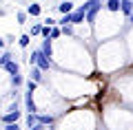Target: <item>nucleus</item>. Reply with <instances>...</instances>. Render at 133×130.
Here are the masks:
<instances>
[{
  "instance_id": "9b49d317",
  "label": "nucleus",
  "mask_w": 133,
  "mask_h": 130,
  "mask_svg": "<svg viewBox=\"0 0 133 130\" xmlns=\"http://www.w3.org/2000/svg\"><path fill=\"white\" fill-rule=\"evenodd\" d=\"M44 71H40L38 68V66H31V73H29V75H31V79H33V82H38V84H42L44 82Z\"/></svg>"
},
{
  "instance_id": "b1692460",
  "label": "nucleus",
  "mask_w": 133,
  "mask_h": 130,
  "mask_svg": "<svg viewBox=\"0 0 133 130\" xmlns=\"http://www.w3.org/2000/svg\"><path fill=\"white\" fill-rule=\"evenodd\" d=\"M40 35H42V37H49V35H51V27H49V24H42V33H40Z\"/></svg>"
},
{
  "instance_id": "9d476101",
  "label": "nucleus",
  "mask_w": 133,
  "mask_h": 130,
  "mask_svg": "<svg viewBox=\"0 0 133 130\" xmlns=\"http://www.w3.org/2000/svg\"><path fill=\"white\" fill-rule=\"evenodd\" d=\"M95 5H102V0H84V5H80V7H78V11L87 13V11H91Z\"/></svg>"
},
{
  "instance_id": "a211bd4d",
  "label": "nucleus",
  "mask_w": 133,
  "mask_h": 130,
  "mask_svg": "<svg viewBox=\"0 0 133 130\" xmlns=\"http://www.w3.org/2000/svg\"><path fill=\"white\" fill-rule=\"evenodd\" d=\"M33 124H38V112H29V115H27V126L31 128Z\"/></svg>"
},
{
  "instance_id": "f03ea898",
  "label": "nucleus",
  "mask_w": 133,
  "mask_h": 130,
  "mask_svg": "<svg viewBox=\"0 0 133 130\" xmlns=\"http://www.w3.org/2000/svg\"><path fill=\"white\" fill-rule=\"evenodd\" d=\"M20 115H22V112H20L18 108H14V110L5 112V115L0 117V121H2V124H16V121H20Z\"/></svg>"
},
{
  "instance_id": "393cba45",
  "label": "nucleus",
  "mask_w": 133,
  "mask_h": 130,
  "mask_svg": "<svg viewBox=\"0 0 133 130\" xmlns=\"http://www.w3.org/2000/svg\"><path fill=\"white\" fill-rule=\"evenodd\" d=\"M73 33V24H66V27H62V35H71Z\"/></svg>"
},
{
  "instance_id": "1a4fd4ad",
  "label": "nucleus",
  "mask_w": 133,
  "mask_h": 130,
  "mask_svg": "<svg viewBox=\"0 0 133 130\" xmlns=\"http://www.w3.org/2000/svg\"><path fill=\"white\" fill-rule=\"evenodd\" d=\"M38 124L53 126V124H56V117H53V115H44V112H38Z\"/></svg>"
},
{
  "instance_id": "2eb2a0df",
  "label": "nucleus",
  "mask_w": 133,
  "mask_h": 130,
  "mask_svg": "<svg viewBox=\"0 0 133 130\" xmlns=\"http://www.w3.org/2000/svg\"><path fill=\"white\" fill-rule=\"evenodd\" d=\"M29 42H31V35H29V33H22V35L18 37V44H20V49H27V47H29Z\"/></svg>"
},
{
  "instance_id": "f257e3e1",
  "label": "nucleus",
  "mask_w": 133,
  "mask_h": 130,
  "mask_svg": "<svg viewBox=\"0 0 133 130\" xmlns=\"http://www.w3.org/2000/svg\"><path fill=\"white\" fill-rule=\"evenodd\" d=\"M29 64H31V66H38L40 71H51V68H53L51 57L42 55L40 49H33V51H31V55H29Z\"/></svg>"
},
{
  "instance_id": "5701e85b",
  "label": "nucleus",
  "mask_w": 133,
  "mask_h": 130,
  "mask_svg": "<svg viewBox=\"0 0 133 130\" xmlns=\"http://www.w3.org/2000/svg\"><path fill=\"white\" fill-rule=\"evenodd\" d=\"M2 128H5V130H22V128H20V124H18V121H16V124H5Z\"/></svg>"
},
{
  "instance_id": "39448f33",
  "label": "nucleus",
  "mask_w": 133,
  "mask_h": 130,
  "mask_svg": "<svg viewBox=\"0 0 133 130\" xmlns=\"http://www.w3.org/2000/svg\"><path fill=\"white\" fill-rule=\"evenodd\" d=\"M40 51H42V55H47V57H51V55H53V44H51V37H42Z\"/></svg>"
},
{
  "instance_id": "ddd939ff",
  "label": "nucleus",
  "mask_w": 133,
  "mask_h": 130,
  "mask_svg": "<svg viewBox=\"0 0 133 130\" xmlns=\"http://www.w3.org/2000/svg\"><path fill=\"white\" fill-rule=\"evenodd\" d=\"M104 9L111 11V13H118V11H120V0H107V2H104Z\"/></svg>"
},
{
  "instance_id": "4468645a",
  "label": "nucleus",
  "mask_w": 133,
  "mask_h": 130,
  "mask_svg": "<svg viewBox=\"0 0 133 130\" xmlns=\"http://www.w3.org/2000/svg\"><path fill=\"white\" fill-rule=\"evenodd\" d=\"M80 22H84V13L78 11V9H73L71 11V24H80Z\"/></svg>"
},
{
  "instance_id": "dca6fc26",
  "label": "nucleus",
  "mask_w": 133,
  "mask_h": 130,
  "mask_svg": "<svg viewBox=\"0 0 133 130\" xmlns=\"http://www.w3.org/2000/svg\"><path fill=\"white\" fill-rule=\"evenodd\" d=\"M11 84H14V88H20V86L24 84V77H22V73L14 75V77H11Z\"/></svg>"
},
{
  "instance_id": "20e7f679",
  "label": "nucleus",
  "mask_w": 133,
  "mask_h": 130,
  "mask_svg": "<svg viewBox=\"0 0 133 130\" xmlns=\"http://www.w3.org/2000/svg\"><path fill=\"white\" fill-rule=\"evenodd\" d=\"M2 68H5L7 73H9V77H14V75H18V73H20V62H16V60H9L5 66H2Z\"/></svg>"
},
{
  "instance_id": "0eeeda50",
  "label": "nucleus",
  "mask_w": 133,
  "mask_h": 130,
  "mask_svg": "<svg viewBox=\"0 0 133 130\" xmlns=\"http://www.w3.org/2000/svg\"><path fill=\"white\" fill-rule=\"evenodd\" d=\"M120 11H122L124 18H129L133 11V0H120Z\"/></svg>"
},
{
  "instance_id": "6e6552de",
  "label": "nucleus",
  "mask_w": 133,
  "mask_h": 130,
  "mask_svg": "<svg viewBox=\"0 0 133 130\" xmlns=\"http://www.w3.org/2000/svg\"><path fill=\"white\" fill-rule=\"evenodd\" d=\"M73 9H76V5H73L71 0H62L60 5H58V11H60V13H71Z\"/></svg>"
},
{
  "instance_id": "aec40b11",
  "label": "nucleus",
  "mask_w": 133,
  "mask_h": 130,
  "mask_svg": "<svg viewBox=\"0 0 133 130\" xmlns=\"http://www.w3.org/2000/svg\"><path fill=\"white\" fill-rule=\"evenodd\" d=\"M27 18H29L27 11H18V13H16V20H18L20 24H27Z\"/></svg>"
},
{
  "instance_id": "6ab92c4d",
  "label": "nucleus",
  "mask_w": 133,
  "mask_h": 130,
  "mask_svg": "<svg viewBox=\"0 0 133 130\" xmlns=\"http://www.w3.org/2000/svg\"><path fill=\"white\" fill-rule=\"evenodd\" d=\"M60 27H66V24H71V13H62V18L58 20Z\"/></svg>"
},
{
  "instance_id": "423d86ee",
  "label": "nucleus",
  "mask_w": 133,
  "mask_h": 130,
  "mask_svg": "<svg viewBox=\"0 0 133 130\" xmlns=\"http://www.w3.org/2000/svg\"><path fill=\"white\" fill-rule=\"evenodd\" d=\"M100 11H102V5H95V7H93L91 11H87V13H84V22L93 24V22H95V18H98V13H100Z\"/></svg>"
},
{
  "instance_id": "4be33fe9",
  "label": "nucleus",
  "mask_w": 133,
  "mask_h": 130,
  "mask_svg": "<svg viewBox=\"0 0 133 130\" xmlns=\"http://www.w3.org/2000/svg\"><path fill=\"white\" fill-rule=\"evenodd\" d=\"M40 33H42V24L36 22V24L31 27V35H40Z\"/></svg>"
},
{
  "instance_id": "f8f14e48",
  "label": "nucleus",
  "mask_w": 133,
  "mask_h": 130,
  "mask_svg": "<svg viewBox=\"0 0 133 130\" xmlns=\"http://www.w3.org/2000/svg\"><path fill=\"white\" fill-rule=\"evenodd\" d=\"M27 13H29V16H31V18H38V16H40V13H42V7H40V5H38V2H31V5H29V7H27Z\"/></svg>"
},
{
  "instance_id": "f3484780",
  "label": "nucleus",
  "mask_w": 133,
  "mask_h": 130,
  "mask_svg": "<svg viewBox=\"0 0 133 130\" xmlns=\"http://www.w3.org/2000/svg\"><path fill=\"white\" fill-rule=\"evenodd\" d=\"M9 60H14V55H11V51H2V55H0V68L7 64Z\"/></svg>"
},
{
  "instance_id": "412c9836",
  "label": "nucleus",
  "mask_w": 133,
  "mask_h": 130,
  "mask_svg": "<svg viewBox=\"0 0 133 130\" xmlns=\"http://www.w3.org/2000/svg\"><path fill=\"white\" fill-rule=\"evenodd\" d=\"M60 35H62V27H51V35L49 37H51V40H58Z\"/></svg>"
},
{
  "instance_id": "bb28decb",
  "label": "nucleus",
  "mask_w": 133,
  "mask_h": 130,
  "mask_svg": "<svg viewBox=\"0 0 133 130\" xmlns=\"http://www.w3.org/2000/svg\"><path fill=\"white\" fill-rule=\"evenodd\" d=\"M0 49H5V40L2 37H0Z\"/></svg>"
},
{
  "instance_id": "7ed1b4c3",
  "label": "nucleus",
  "mask_w": 133,
  "mask_h": 130,
  "mask_svg": "<svg viewBox=\"0 0 133 130\" xmlns=\"http://www.w3.org/2000/svg\"><path fill=\"white\" fill-rule=\"evenodd\" d=\"M33 93H36V90H27V93H24V106H27L29 112H38L36 102H33Z\"/></svg>"
},
{
  "instance_id": "a878e982",
  "label": "nucleus",
  "mask_w": 133,
  "mask_h": 130,
  "mask_svg": "<svg viewBox=\"0 0 133 130\" xmlns=\"http://www.w3.org/2000/svg\"><path fill=\"white\" fill-rule=\"evenodd\" d=\"M127 22H129V24H131V27H133V11H131V16H129V18H127Z\"/></svg>"
}]
</instances>
